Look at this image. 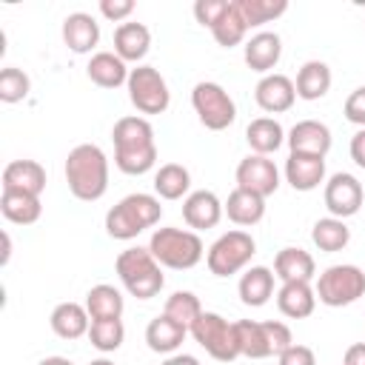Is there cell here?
Wrapping results in <instances>:
<instances>
[{"label": "cell", "instance_id": "ab89813d", "mask_svg": "<svg viewBox=\"0 0 365 365\" xmlns=\"http://www.w3.org/2000/svg\"><path fill=\"white\" fill-rule=\"evenodd\" d=\"M262 331H265V339H268V345H271V354H274V356H279L285 348H291V345H294L291 328H288L285 322H279V319H265V322H262Z\"/></svg>", "mask_w": 365, "mask_h": 365}, {"label": "cell", "instance_id": "30bf717a", "mask_svg": "<svg viewBox=\"0 0 365 365\" xmlns=\"http://www.w3.org/2000/svg\"><path fill=\"white\" fill-rule=\"evenodd\" d=\"M191 106L208 131H222L237 120V106L231 94L220 83H211V80H202L191 88Z\"/></svg>", "mask_w": 365, "mask_h": 365}, {"label": "cell", "instance_id": "8d00e7d4", "mask_svg": "<svg viewBox=\"0 0 365 365\" xmlns=\"http://www.w3.org/2000/svg\"><path fill=\"white\" fill-rule=\"evenodd\" d=\"M165 317L177 319L180 325L191 328L197 322V317L202 314V305H200V297L194 291H174L168 299H165V308H163Z\"/></svg>", "mask_w": 365, "mask_h": 365}, {"label": "cell", "instance_id": "e0dca14e", "mask_svg": "<svg viewBox=\"0 0 365 365\" xmlns=\"http://www.w3.org/2000/svg\"><path fill=\"white\" fill-rule=\"evenodd\" d=\"M242 57H245V66L251 71H259V74H271V68L279 63L282 57V40L277 31H257L245 48H242Z\"/></svg>", "mask_w": 365, "mask_h": 365}, {"label": "cell", "instance_id": "1f68e13d", "mask_svg": "<svg viewBox=\"0 0 365 365\" xmlns=\"http://www.w3.org/2000/svg\"><path fill=\"white\" fill-rule=\"evenodd\" d=\"M188 188H191V174L185 165L180 163H165L157 168L154 174V191L160 200H180V197H188Z\"/></svg>", "mask_w": 365, "mask_h": 365}, {"label": "cell", "instance_id": "d4e9b609", "mask_svg": "<svg viewBox=\"0 0 365 365\" xmlns=\"http://www.w3.org/2000/svg\"><path fill=\"white\" fill-rule=\"evenodd\" d=\"M274 277H277V274H274L271 268H265V265H251V268L240 277V285H237L242 305H248V308H262V305L274 297Z\"/></svg>", "mask_w": 365, "mask_h": 365}, {"label": "cell", "instance_id": "ee69618b", "mask_svg": "<svg viewBox=\"0 0 365 365\" xmlns=\"http://www.w3.org/2000/svg\"><path fill=\"white\" fill-rule=\"evenodd\" d=\"M134 11V0H100V14L111 23H123Z\"/></svg>", "mask_w": 365, "mask_h": 365}, {"label": "cell", "instance_id": "ffe728a7", "mask_svg": "<svg viewBox=\"0 0 365 365\" xmlns=\"http://www.w3.org/2000/svg\"><path fill=\"white\" fill-rule=\"evenodd\" d=\"M151 48V31L145 23H120L114 29V54L125 63H140Z\"/></svg>", "mask_w": 365, "mask_h": 365}, {"label": "cell", "instance_id": "836d02e7", "mask_svg": "<svg viewBox=\"0 0 365 365\" xmlns=\"http://www.w3.org/2000/svg\"><path fill=\"white\" fill-rule=\"evenodd\" d=\"M234 331H237L240 356H248V359H265V356H274V354H271V345H268V339H265L262 322H254V319H237V322H234Z\"/></svg>", "mask_w": 365, "mask_h": 365}, {"label": "cell", "instance_id": "c3c4849f", "mask_svg": "<svg viewBox=\"0 0 365 365\" xmlns=\"http://www.w3.org/2000/svg\"><path fill=\"white\" fill-rule=\"evenodd\" d=\"M37 365H74V362L66 359V356H46V359H40Z\"/></svg>", "mask_w": 365, "mask_h": 365}, {"label": "cell", "instance_id": "4dcf8cb0", "mask_svg": "<svg viewBox=\"0 0 365 365\" xmlns=\"http://www.w3.org/2000/svg\"><path fill=\"white\" fill-rule=\"evenodd\" d=\"M123 308H125L123 294L108 282H100L86 294V311L91 319H120Z\"/></svg>", "mask_w": 365, "mask_h": 365}, {"label": "cell", "instance_id": "f546056e", "mask_svg": "<svg viewBox=\"0 0 365 365\" xmlns=\"http://www.w3.org/2000/svg\"><path fill=\"white\" fill-rule=\"evenodd\" d=\"M245 140H248V145H251L254 154L268 157V154H274L285 143V131H282V125L274 117H257V120L248 123Z\"/></svg>", "mask_w": 365, "mask_h": 365}, {"label": "cell", "instance_id": "277c9868", "mask_svg": "<svg viewBox=\"0 0 365 365\" xmlns=\"http://www.w3.org/2000/svg\"><path fill=\"white\" fill-rule=\"evenodd\" d=\"M114 271H117L120 282L125 285V291L137 299H151L165 285L163 265L154 259V254L148 248H140V245L120 251L114 259Z\"/></svg>", "mask_w": 365, "mask_h": 365}, {"label": "cell", "instance_id": "44dd1931", "mask_svg": "<svg viewBox=\"0 0 365 365\" xmlns=\"http://www.w3.org/2000/svg\"><path fill=\"white\" fill-rule=\"evenodd\" d=\"M86 74H88V80H91L94 86H100V88H120V86L128 83L131 68H128V63L120 60L114 51H97V54H91V60H88V66H86Z\"/></svg>", "mask_w": 365, "mask_h": 365}, {"label": "cell", "instance_id": "f907efd6", "mask_svg": "<svg viewBox=\"0 0 365 365\" xmlns=\"http://www.w3.org/2000/svg\"><path fill=\"white\" fill-rule=\"evenodd\" d=\"M88 365H114V362H111V359H106V356H100V359H91Z\"/></svg>", "mask_w": 365, "mask_h": 365}, {"label": "cell", "instance_id": "7c38bea8", "mask_svg": "<svg viewBox=\"0 0 365 365\" xmlns=\"http://www.w3.org/2000/svg\"><path fill=\"white\" fill-rule=\"evenodd\" d=\"M234 177H237V188H245V191L259 194V197H271L279 188V171H277L274 160L262 157V154L242 157Z\"/></svg>", "mask_w": 365, "mask_h": 365}, {"label": "cell", "instance_id": "d590c367", "mask_svg": "<svg viewBox=\"0 0 365 365\" xmlns=\"http://www.w3.org/2000/svg\"><path fill=\"white\" fill-rule=\"evenodd\" d=\"M88 339L100 354H111V351H117L123 345L125 325H123V319H91Z\"/></svg>", "mask_w": 365, "mask_h": 365}, {"label": "cell", "instance_id": "e575fe53", "mask_svg": "<svg viewBox=\"0 0 365 365\" xmlns=\"http://www.w3.org/2000/svg\"><path fill=\"white\" fill-rule=\"evenodd\" d=\"M240 17L245 20L248 29H257L262 23H271L277 20L279 14L288 11V3L285 0H234Z\"/></svg>", "mask_w": 365, "mask_h": 365}, {"label": "cell", "instance_id": "4316f807", "mask_svg": "<svg viewBox=\"0 0 365 365\" xmlns=\"http://www.w3.org/2000/svg\"><path fill=\"white\" fill-rule=\"evenodd\" d=\"M185 334H188L185 325H180L177 319L160 314V317H154V319L148 322V328H145V345H148L154 354H174V351L182 345Z\"/></svg>", "mask_w": 365, "mask_h": 365}, {"label": "cell", "instance_id": "7dc6e473", "mask_svg": "<svg viewBox=\"0 0 365 365\" xmlns=\"http://www.w3.org/2000/svg\"><path fill=\"white\" fill-rule=\"evenodd\" d=\"M163 365H200V359L191 356V354H171Z\"/></svg>", "mask_w": 365, "mask_h": 365}, {"label": "cell", "instance_id": "ba28073f", "mask_svg": "<svg viewBox=\"0 0 365 365\" xmlns=\"http://www.w3.org/2000/svg\"><path fill=\"white\" fill-rule=\"evenodd\" d=\"M317 299L328 308H342L365 297V271L359 265H331L317 277Z\"/></svg>", "mask_w": 365, "mask_h": 365}, {"label": "cell", "instance_id": "484cf974", "mask_svg": "<svg viewBox=\"0 0 365 365\" xmlns=\"http://www.w3.org/2000/svg\"><path fill=\"white\" fill-rule=\"evenodd\" d=\"M222 208H225V214L234 225L248 228V225H257L265 217V197L251 194L245 188H234L228 194V200L222 202Z\"/></svg>", "mask_w": 365, "mask_h": 365}, {"label": "cell", "instance_id": "9a60e30c", "mask_svg": "<svg viewBox=\"0 0 365 365\" xmlns=\"http://www.w3.org/2000/svg\"><path fill=\"white\" fill-rule=\"evenodd\" d=\"M254 100H257V106H259L262 111H268V114H282V111H288V108L294 106V100H297V86H294V80L285 77V74H265V77L257 83V88H254Z\"/></svg>", "mask_w": 365, "mask_h": 365}, {"label": "cell", "instance_id": "2e32d148", "mask_svg": "<svg viewBox=\"0 0 365 365\" xmlns=\"http://www.w3.org/2000/svg\"><path fill=\"white\" fill-rule=\"evenodd\" d=\"M285 182L294 191H314L325 182V157L314 154H288L285 160Z\"/></svg>", "mask_w": 365, "mask_h": 365}, {"label": "cell", "instance_id": "5b68a950", "mask_svg": "<svg viewBox=\"0 0 365 365\" xmlns=\"http://www.w3.org/2000/svg\"><path fill=\"white\" fill-rule=\"evenodd\" d=\"M148 251L163 268H174V271L194 268L205 254L200 234L188 228H157L148 240Z\"/></svg>", "mask_w": 365, "mask_h": 365}, {"label": "cell", "instance_id": "603a6c76", "mask_svg": "<svg viewBox=\"0 0 365 365\" xmlns=\"http://www.w3.org/2000/svg\"><path fill=\"white\" fill-rule=\"evenodd\" d=\"M277 308L288 319H305L317 308V291L311 282H282L277 291Z\"/></svg>", "mask_w": 365, "mask_h": 365}, {"label": "cell", "instance_id": "3957f363", "mask_svg": "<svg viewBox=\"0 0 365 365\" xmlns=\"http://www.w3.org/2000/svg\"><path fill=\"white\" fill-rule=\"evenodd\" d=\"M163 217V205H160V197L154 194H128L123 197L114 208H108L106 214V234L111 240H134L137 234H143L145 228L157 225Z\"/></svg>", "mask_w": 365, "mask_h": 365}, {"label": "cell", "instance_id": "b9f144b4", "mask_svg": "<svg viewBox=\"0 0 365 365\" xmlns=\"http://www.w3.org/2000/svg\"><path fill=\"white\" fill-rule=\"evenodd\" d=\"M342 114H345L348 123L365 128V86H359V88H354V91L348 94V100H345V106H342Z\"/></svg>", "mask_w": 365, "mask_h": 365}, {"label": "cell", "instance_id": "52a82bcc", "mask_svg": "<svg viewBox=\"0 0 365 365\" xmlns=\"http://www.w3.org/2000/svg\"><path fill=\"white\" fill-rule=\"evenodd\" d=\"M188 334L194 336V342L200 348H205L208 356H214L217 362H234L240 356V345H237V331L234 322H228L225 317L214 314V311H202L197 317V322L188 328Z\"/></svg>", "mask_w": 365, "mask_h": 365}, {"label": "cell", "instance_id": "f1b7e54d", "mask_svg": "<svg viewBox=\"0 0 365 365\" xmlns=\"http://www.w3.org/2000/svg\"><path fill=\"white\" fill-rule=\"evenodd\" d=\"M297 97L299 100H319L328 94L331 88V68L322 60H308L302 63V68L297 71Z\"/></svg>", "mask_w": 365, "mask_h": 365}, {"label": "cell", "instance_id": "5bb4252c", "mask_svg": "<svg viewBox=\"0 0 365 365\" xmlns=\"http://www.w3.org/2000/svg\"><path fill=\"white\" fill-rule=\"evenodd\" d=\"M225 208L220 202V197L208 188H200V191H191L185 200H182V220L191 231H205V228H214L220 220H222Z\"/></svg>", "mask_w": 365, "mask_h": 365}, {"label": "cell", "instance_id": "83f0119b", "mask_svg": "<svg viewBox=\"0 0 365 365\" xmlns=\"http://www.w3.org/2000/svg\"><path fill=\"white\" fill-rule=\"evenodd\" d=\"M0 211H3V217H6L9 222H14V225H31V222L40 220L43 202H40V197H34V194H26V191H6V188H3V194H0Z\"/></svg>", "mask_w": 365, "mask_h": 365}, {"label": "cell", "instance_id": "d6986e66", "mask_svg": "<svg viewBox=\"0 0 365 365\" xmlns=\"http://www.w3.org/2000/svg\"><path fill=\"white\" fill-rule=\"evenodd\" d=\"M63 43L74 54H88L100 43V23L88 11H71L63 20Z\"/></svg>", "mask_w": 365, "mask_h": 365}, {"label": "cell", "instance_id": "d6a6232c", "mask_svg": "<svg viewBox=\"0 0 365 365\" xmlns=\"http://www.w3.org/2000/svg\"><path fill=\"white\" fill-rule=\"evenodd\" d=\"M311 242L325 251V254H336L342 251L348 242H351V228L345 225V220H336V217H322L314 222L311 228Z\"/></svg>", "mask_w": 365, "mask_h": 365}, {"label": "cell", "instance_id": "8fae6325", "mask_svg": "<svg viewBox=\"0 0 365 365\" xmlns=\"http://www.w3.org/2000/svg\"><path fill=\"white\" fill-rule=\"evenodd\" d=\"M322 200H325V208H328L331 217L348 220V217H354V214L362 208L365 191H362V182H359L354 174L339 171V174H334V177L325 182Z\"/></svg>", "mask_w": 365, "mask_h": 365}, {"label": "cell", "instance_id": "681fc988", "mask_svg": "<svg viewBox=\"0 0 365 365\" xmlns=\"http://www.w3.org/2000/svg\"><path fill=\"white\" fill-rule=\"evenodd\" d=\"M9 257H11V240H9V234H3V265L9 262Z\"/></svg>", "mask_w": 365, "mask_h": 365}, {"label": "cell", "instance_id": "7bdbcfd3", "mask_svg": "<svg viewBox=\"0 0 365 365\" xmlns=\"http://www.w3.org/2000/svg\"><path fill=\"white\" fill-rule=\"evenodd\" d=\"M277 365H317V356L308 345H299L294 342L291 348H285L279 356H277Z\"/></svg>", "mask_w": 365, "mask_h": 365}, {"label": "cell", "instance_id": "bcb514c9", "mask_svg": "<svg viewBox=\"0 0 365 365\" xmlns=\"http://www.w3.org/2000/svg\"><path fill=\"white\" fill-rule=\"evenodd\" d=\"M342 365H365V342H354V345L345 351Z\"/></svg>", "mask_w": 365, "mask_h": 365}, {"label": "cell", "instance_id": "cb8c5ba5", "mask_svg": "<svg viewBox=\"0 0 365 365\" xmlns=\"http://www.w3.org/2000/svg\"><path fill=\"white\" fill-rule=\"evenodd\" d=\"M51 331L60 336V339H80V336H88V328H91V317L86 311V305L80 302H60L51 317Z\"/></svg>", "mask_w": 365, "mask_h": 365}, {"label": "cell", "instance_id": "ac0fdd59", "mask_svg": "<svg viewBox=\"0 0 365 365\" xmlns=\"http://www.w3.org/2000/svg\"><path fill=\"white\" fill-rule=\"evenodd\" d=\"M3 188L40 197L46 191V168L37 160H11L3 168Z\"/></svg>", "mask_w": 365, "mask_h": 365}, {"label": "cell", "instance_id": "7a4b0ae2", "mask_svg": "<svg viewBox=\"0 0 365 365\" xmlns=\"http://www.w3.org/2000/svg\"><path fill=\"white\" fill-rule=\"evenodd\" d=\"M66 182L68 191L83 200L94 202L108 191V157L94 143H80L66 157Z\"/></svg>", "mask_w": 365, "mask_h": 365}, {"label": "cell", "instance_id": "f35d334b", "mask_svg": "<svg viewBox=\"0 0 365 365\" xmlns=\"http://www.w3.org/2000/svg\"><path fill=\"white\" fill-rule=\"evenodd\" d=\"M29 91H31V80H29V74L23 68L6 66L0 71V100L3 103H9V106L11 103H20V100L29 97Z\"/></svg>", "mask_w": 365, "mask_h": 365}, {"label": "cell", "instance_id": "4fadbf2b", "mask_svg": "<svg viewBox=\"0 0 365 365\" xmlns=\"http://www.w3.org/2000/svg\"><path fill=\"white\" fill-rule=\"evenodd\" d=\"M285 143L291 148V154H314V157H325L331 151V128L319 120H299L291 125V131L285 134Z\"/></svg>", "mask_w": 365, "mask_h": 365}, {"label": "cell", "instance_id": "f6af8a7d", "mask_svg": "<svg viewBox=\"0 0 365 365\" xmlns=\"http://www.w3.org/2000/svg\"><path fill=\"white\" fill-rule=\"evenodd\" d=\"M351 160L365 168V128H359L354 137H351Z\"/></svg>", "mask_w": 365, "mask_h": 365}, {"label": "cell", "instance_id": "60d3db41", "mask_svg": "<svg viewBox=\"0 0 365 365\" xmlns=\"http://www.w3.org/2000/svg\"><path fill=\"white\" fill-rule=\"evenodd\" d=\"M228 6H231L228 0H197L194 3V17H197L200 26L214 29L220 23V17L228 11Z\"/></svg>", "mask_w": 365, "mask_h": 365}, {"label": "cell", "instance_id": "74e56055", "mask_svg": "<svg viewBox=\"0 0 365 365\" xmlns=\"http://www.w3.org/2000/svg\"><path fill=\"white\" fill-rule=\"evenodd\" d=\"M211 34H214V40H217L222 48H234V46H240V43L245 40V34H248V26H245V20L240 17V11H237L234 0H231L228 11L220 17V23L211 29Z\"/></svg>", "mask_w": 365, "mask_h": 365}, {"label": "cell", "instance_id": "8992f818", "mask_svg": "<svg viewBox=\"0 0 365 365\" xmlns=\"http://www.w3.org/2000/svg\"><path fill=\"white\" fill-rule=\"evenodd\" d=\"M254 254H257L254 237L248 231L234 228V231H225L214 240V245L205 254V265L214 277H231V274L242 271Z\"/></svg>", "mask_w": 365, "mask_h": 365}, {"label": "cell", "instance_id": "6da1fadb", "mask_svg": "<svg viewBox=\"0 0 365 365\" xmlns=\"http://www.w3.org/2000/svg\"><path fill=\"white\" fill-rule=\"evenodd\" d=\"M114 140V165L123 174L140 177L154 168L157 163V143H154V128L145 117H120L111 128Z\"/></svg>", "mask_w": 365, "mask_h": 365}, {"label": "cell", "instance_id": "7402d4cb", "mask_svg": "<svg viewBox=\"0 0 365 365\" xmlns=\"http://www.w3.org/2000/svg\"><path fill=\"white\" fill-rule=\"evenodd\" d=\"M274 274L282 282H311L317 274V262L305 248H282L274 257Z\"/></svg>", "mask_w": 365, "mask_h": 365}, {"label": "cell", "instance_id": "9c48e42d", "mask_svg": "<svg viewBox=\"0 0 365 365\" xmlns=\"http://www.w3.org/2000/svg\"><path fill=\"white\" fill-rule=\"evenodd\" d=\"M128 100L140 114H163L171 106V91L165 77L154 66H137L128 74Z\"/></svg>", "mask_w": 365, "mask_h": 365}]
</instances>
